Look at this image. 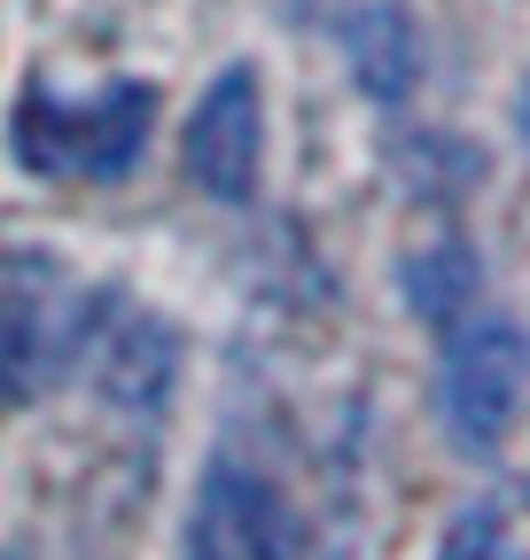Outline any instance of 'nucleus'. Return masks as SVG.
<instances>
[{
    "label": "nucleus",
    "instance_id": "obj_5",
    "mask_svg": "<svg viewBox=\"0 0 530 560\" xmlns=\"http://www.w3.org/2000/svg\"><path fill=\"white\" fill-rule=\"evenodd\" d=\"M87 366H94V389L102 405L117 412H164L172 389H180V327L125 304L110 319H94V342H87Z\"/></svg>",
    "mask_w": 530,
    "mask_h": 560
},
{
    "label": "nucleus",
    "instance_id": "obj_10",
    "mask_svg": "<svg viewBox=\"0 0 530 560\" xmlns=\"http://www.w3.org/2000/svg\"><path fill=\"white\" fill-rule=\"evenodd\" d=\"M187 560H227V552H211V545H195V552H187Z\"/></svg>",
    "mask_w": 530,
    "mask_h": 560
},
{
    "label": "nucleus",
    "instance_id": "obj_9",
    "mask_svg": "<svg viewBox=\"0 0 530 560\" xmlns=\"http://www.w3.org/2000/svg\"><path fill=\"white\" fill-rule=\"evenodd\" d=\"M515 132H522V156H530V79H522V109H515Z\"/></svg>",
    "mask_w": 530,
    "mask_h": 560
},
{
    "label": "nucleus",
    "instance_id": "obj_4",
    "mask_svg": "<svg viewBox=\"0 0 530 560\" xmlns=\"http://www.w3.org/2000/svg\"><path fill=\"white\" fill-rule=\"evenodd\" d=\"M257 172H265V94L250 62H227L204 86V102L187 109V179L211 202L242 210L257 195Z\"/></svg>",
    "mask_w": 530,
    "mask_h": 560
},
{
    "label": "nucleus",
    "instance_id": "obj_1",
    "mask_svg": "<svg viewBox=\"0 0 530 560\" xmlns=\"http://www.w3.org/2000/svg\"><path fill=\"white\" fill-rule=\"evenodd\" d=\"M530 389V335L515 312H469L445 327V366H437V412L460 452H499Z\"/></svg>",
    "mask_w": 530,
    "mask_h": 560
},
{
    "label": "nucleus",
    "instance_id": "obj_6",
    "mask_svg": "<svg viewBox=\"0 0 530 560\" xmlns=\"http://www.w3.org/2000/svg\"><path fill=\"white\" fill-rule=\"evenodd\" d=\"M344 62H352V86L367 102H406L422 79V32L398 0H367V9L344 24Z\"/></svg>",
    "mask_w": 530,
    "mask_h": 560
},
{
    "label": "nucleus",
    "instance_id": "obj_8",
    "mask_svg": "<svg viewBox=\"0 0 530 560\" xmlns=\"http://www.w3.org/2000/svg\"><path fill=\"white\" fill-rule=\"evenodd\" d=\"M398 296H406V312L429 319V327H460L476 312V296H484V265H476L469 242H422V249H406V265H398Z\"/></svg>",
    "mask_w": 530,
    "mask_h": 560
},
{
    "label": "nucleus",
    "instance_id": "obj_7",
    "mask_svg": "<svg viewBox=\"0 0 530 560\" xmlns=\"http://www.w3.org/2000/svg\"><path fill=\"white\" fill-rule=\"evenodd\" d=\"M211 522L227 529L234 560H297V514L250 467H211Z\"/></svg>",
    "mask_w": 530,
    "mask_h": 560
},
{
    "label": "nucleus",
    "instance_id": "obj_2",
    "mask_svg": "<svg viewBox=\"0 0 530 560\" xmlns=\"http://www.w3.org/2000/svg\"><path fill=\"white\" fill-rule=\"evenodd\" d=\"M79 289L47 249H0V397H39L79 342Z\"/></svg>",
    "mask_w": 530,
    "mask_h": 560
},
{
    "label": "nucleus",
    "instance_id": "obj_3",
    "mask_svg": "<svg viewBox=\"0 0 530 560\" xmlns=\"http://www.w3.org/2000/svg\"><path fill=\"white\" fill-rule=\"evenodd\" d=\"M141 140H149V94L141 86H110L87 109L55 102V94H24V109H16V156L32 172H94V179H117V172H132Z\"/></svg>",
    "mask_w": 530,
    "mask_h": 560
}]
</instances>
